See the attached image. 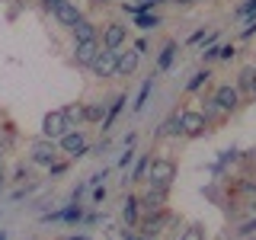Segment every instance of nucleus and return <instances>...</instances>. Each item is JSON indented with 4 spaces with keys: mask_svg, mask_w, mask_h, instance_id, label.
Masks as SVG:
<instances>
[{
    "mask_svg": "<svg viewBox=\"0 0 256 240\" xmlns=\"http://www.w3.org/2000/svg\"><path fill=\"white\" fill-rule=\"evenodd\" d=\"M180 4H192V0H180Z\"/></svg>",
    "mask_w": 256,
    "mask_h": 240,
    "instance_id": "37",
    "label": "nucleus"
},
{
    "mask_svg": "<svg viewBox=\"0 0 256 240\" xmlns=\"http://www.w3.org/2000/svg\"><path fill=\"white\" fill-rule=\"evenodd\" d=\"M138 214H141L138 196H128V198H125V205H122V218H125L128 228H132V224H138Z\"/></svg>",
    "mask_w": 256,
    "mask_h": 240,
    "instance_id": "18",
    "label": "nucleus"
},
{
    "mask_svg": "<svg viewBox=\"0 0 256 240\" xmlns=\"http://www.w3.org/2000/svg\"><path fill=\"white\" fill-rule=\"evenodd\" d=\"M208 77H212L208 70H198V74H196V77H192L189 84H186V90H189V93H196V90H198L202 84H208Z\"/></svg>",
    "mask_w": 256,
    "mask_h": 240,
    "instance_id": "26",
    "label": "nucleus"
},
{
    "mask_svg": "<svg viewBox=\"0 0 256 240\" xmlns=\"http://www.w3.org/2000/svg\"><path fill=\"white\" fill-rule=\"evenodd\" d=\"M58 4H61V0H42V6H45V10H54Z\"/></svg>",
    "mask_w": 256,
    "mask_h": 240,
    "instance_id": "33",
    "label": "nucleus"
},
{
    "mask_svg": "<svg viewBox=\"0 0 256 240\" xmlns=\"http://www.w3.org/2000/svg\"><path fill=\"white\" fill-rule=\"evenodd\" d=\"M253 77H256V68H244V70H240V74H237V90L240 93H246V96H250V86H253Z\"/></svg>",
    "mask_w": 256,
    "mask_h": 240,
    "instance_id": "20",
    "label": "nucleus"
},
{
    "mask_svg": "<svg viewBox=\"0 0 256 240\" xmlns=\"http://www.w3.org/2000/svg\"><path fill=\"white\" fill-rule=\"evenodd\" d=\"M166 198H170V189H166V186H150V182H148V192L138 196V205L150 214V212H160V208L166 205Z\"/></svg>",
    "mask_w": 256,
    "mask_h": 240,
    "instance_id": "8",
    "label": "nucleus"
},
{
    "mask_svg": "<svg viewBox=\"0 0 256 240\" xmlns=\"http://www.w3.org/2000/svg\"><path fill=\"white\" fill-rule=\"evenodd\" d=\"M170 221H173V214L160 208V212H154V218H144V221H141V234H144V237H157V234H164V228H166Z\"/></svg>",
    "mask_w": 256,
    "mask_h": 240,
    "instance_id": "12",
    "label": "nucleus"
},
{
    "mask_svg": "<svg viewBox=\"0 0 256 240\" xmlns=\"http://www.w3.org/2000/svg\"><path fill=\"white\" fill-rule=\"evenodd\" d=\"M61 112H64V118H68V128H80V125H84V102H68Z\"/></svg>",
    "mask_w": 256,
    "mask_h": 240,
    "instance_id": "16",
    "label": "nucleus"
},
{
    "mask_svg": "<svg viewBox=\"0 0 256 240\" xmlns=\"http://www.w3.org/2000/svg\"><path fill=\"white\" fill-rule=\"evenodd\" d=\"M122 102H125V96H116V100L106 106V118H102V132H109L112 128V122H116V116L122 112Z\"/></svg>",
    "mask_w": 256,
    "mask_h": 240,
    "instance_id": "19",
    "label": "nucleus"
},
{
    "mask_svg": "<svg viewBox=\"0 0 256 240\" xmlns=\"http://www.w3.org/2000/svg\"><path fill=\"white\" fill-rule=\"evenodd\" d=\"M176 116H180V134H186V138H202L212 128V122L202 116V109H180Z\"/></svg>",
    "mask_w": 256,
    "mask_h": 240,
    "instance_id": "3",
    "label": "nucleus"
},
{
    "mask_svg": "<svg viewBox=\"0 0 256 240\" xmlns=\"http://www.w3.org/2000/svg\"><path fill=\"white\" fill-rule=\"evenodd\" d=\"M58 148H61V154H68V157H84L86 150H90V138H86L84 128H70L68 134L58 138Z\"/></svg>",
    "mask_w": 256,
    "mask_h": 240,
    "instance_id": "4",
    "label": "nucleus"
},
{
    "mask_svg": "<svg viewBox=\"0 0 256 240\" xmlns=\"http://www.w3.org/2000/svg\"><path fill=\"white\" fill-rule=\"evenodd\" d=\"M148 164H150V154H144V157L138 160V166L132 170V180H128V182H138V180H144V176H148Z\"/></svg>",
    "mask_w": 256,
    "mask_h": 240,
    "instance_id": "24",
    "label": "nucleus"
},
{
    "mask_svg": "<svg viewBox=\"0 0 256 240\" xmlns=\"http://www.w3.org/2000/svg\"><path fill=\"white\" fill-rule=\"evenodd\" d=\"M144 180L150 182V186H173L176 180V160L173 157H154L150 154V164H148V176Z\"/></svg>",
    "mask_w": 256,
    "mask_h": 240,
    "instance_id": "1",
    "label": "nucleus"
},
{
    "mask_svg": "<svg viewBox=\"0 0 256 240\" xmlns=\"http://www.w3.org/2000/svg\"><path fill=\"white\" fill-rule=\"evenodd\" d=\"M234 54H237V48H234V45H218V58H221V61H230Z\"/></svg>",
    "mask_w": 256,
    "mask_h": 240,
    "instance_id": "29",
    "label": "nucleus"
},
{
    "mask_svg": "<svg viewBox=\"0 0 256 240\" xmlns=\"http://www.w3.org/2000/svg\"><path fill=\"white\" fill-rule=\"evenodd\" d=\"M80 205H70V208H64V212H54V214H48V218H54V221H80Z\"/></svg>",
    "mask_w": 256,
    "mask_h": 240,
    "instance_id": "23",
    "label": "nucleus"
},
{
    "mask_svg": "<svg viewBox=\"0 0 256 240\" xmlns=\"http://www.w3.org/2000/svg\"><path fill=\"white\" fill-rule=\"evenodd\" d=\"M52 13H54V20H58V26H68V29L74 26L77 20H84V13H80V6L74 4V0H61Z\"/></svg>",
    "mask_w": 256,
    "mask_h": 240,
    "instance_id": "11",
    "label": "nucleus"
},
{
    "mask_svg": "<svg viewBox=\"0 0 256 240\" xmlns=\"http://www.w3.org/2000/svg\"><path fill=\"white\" fill-rule=\"evenodd\" d=\"M134 22H138V29L148 32V29H157V26H160V16L144 10V13H134Z\"/></svg>",
    "mask_w": 256,
    "mask_h": 240,
    "instance_id": "21",
    "label": "nucleus"
},
{
    "mask_svg": "<svg viewBox=\"0 0 256 240\" xmlns=\"http://www.w3.org/2000/svg\"><path fill=\"white\" fill-rule=\"evenodd\" d=\"M68 240H90V237H68Z\"/></svg>",
    "mask_w": 256,
    "mask_h": 240,
    "instance_id": "36",
    "label": "nucleus"
},
{
    "mask_svg": "<svg viewBox=\"0 0 256 240\" xmlns=\"http://www.w3.org/2000/svg\"><path fill=\"white\" fill-rule=\"evenodd\" d=\"M132 157H134V154H132V148H128L125 154H122V160H118V166H128V164H132Z\"/></svg>",
    "mask_w": 256,
    "mask_h": 240,
    "instance_id": "32",
    "label": "nucleus"
},
{
    "mask_svg": "<svg viewBox=\"0 0 256 240\" xmlns=\"http://www.w3.org/2000/svg\"><path fill=\"white\" fill-rule=\"evenodd\" d=\"M106 102H84V125H102Z\"/></svg>",
    "mask_w": 256,
    "mask_h": 240,
    "instance_id": "15",
    "label": "nucleus"
},
{
    "mask_svg": "<svg viewBox=\"0 0 256 240\" xmlns=\"http://www.w3.org/2000/svg\"><path fill=\"white\" fill-rule=\"evenodd\" d=\"M138 64H141V52H138V48H128V52H122V48H118L116 77H132L134 70H138Z\"/></svg>",
    "mask_w": 256,
    "mask_h": 240,
    "instance_id": "10",
    "label": "nucleus"
},
{
    "mask_svg": "<svg viewBox=\"0 0 256 240\" xmlns=\"http://www.w3.org/2000/svg\"><path fill=\"white\" fill-rule=\"evenodd\" d=\"M176 52H180V45H176V42H164V48H160V54H157V70L170 68V64L176 61Z\"/></svg>",
    "mask_w": 256,
    "mask_h": 240,
    "instance_id": "17",
    "label": "nucleus"
},
{
    "mask_svg": "<svg viewBox=\"0 0 256 240\" xmlns=\"http://www.w3.org/2000/svg\"><path fill=\"white\" fill-rule=\"evenodd\" d=\"M253 32H256V16H246V26L240 29V38H250Z\"/></svg>",
    "mask_w": 256,
    "mask_h": 240,
    "instance_id": "30",
    "label": "nucleus"
},
{
    "mask_svg": "<svg viewBox=\"0 0 256 240\" xmlns=\"http://www.w3.org/2000/svg\"><path fill=\"white\" fill-rule=\"evenodd\" d=\"M96 52H100V38H93V42H74V61L80 68H90Z\"/></svg>",
    "mask_w": 256,
    "mask_h": 240,
    "instance_id": "13",
    "label": "nucleus"
},
{
    "mask_svg": "<svg viewBox=\"0 0 256 240\" xmlns=\"http://www.w3.org/2000/svg\"><path fill=\"white\" fill-rule=\"evenodd\" d=\"M0 180H4V170H0Z\"/></svg>",
    "mask_w": 256,
    "mask_h": 240,
    "instance_id": "38",
    "label": "nucleus"
},
{
    "mask_svg": "<svg viewBox=\"0 0 256 240\" xmlns=\"http://www.w3.org/2000/svg\"><path fill=\"white\" fill-rule=\"evenodd\" d=\"M214 102H218V109L228 116V112H237L240 109V90L237 86H230V84H221L218 90H214V96H212Z\"/></svg>",
    "mask_w": 256,
    "mask_h": 240,
    "instance_id": "9",
    "label": "nucleus"
},
{
    "mask_svg": "<svg viewBox=\"0 0 256 240\" xmlns=\"http://www.w3.org/2000/svg\"><path fill=\"white\" fill-rule=\"evenodd\" d=\"M202 116L208 118V122H214V118H221V116H224V112L218 109V102H214V100H205V106H202Z\"/></svg>",
    "mask_w": 256,
    "mask_h": 240,
    "instance_id": "25",
    "label": "nucleus"
},
{
    "mask_svg": "<svg viewBox=\"0 0 256 240\" xmlns=\"http://www.w3.org/2000/svg\"><path fill=\"white\" fill-rule=\"evenodd\" d=\"M150 86H154V77H148V80H144V84H141V90H138V100H134V112H141L144 106H148V96H150Z\"/></svg>",
    "mask_w": 256,
    "mask_h": 240,
    "instance_id": "22",
    "label": "nucleus"
},
{
    "mask_svg": "<svg viewBox=\"0 0 256 240\" xmlns=\"http://www.w3.org/2000/svg\"><path fill=\"white\" fill-rule=\"evenodd\" d=\"M154 4H157V0H138V4H134V13H144V10H150Z\"/></svg>",
    "mask_w": 256,
    "mask_h": 240,
    "instance_id": "31",
    "label": "nucleus"
},
{
    "mask_svg": "<svg viewBox=\"0 0 256 240\" xmlns=\"http://www.w3.org/2000/svg\"><path fill=\"white\" fill-rule=\"evenodd\" d=\"M61 157V148H58V141H52V138H36V141H29V160L36 166H52L54 160Z\"/></svg>",
    "mask_w": 256,
    "mask_h": 240,
    "instance_id": "2",
    "label": "nucleus"
},
{
    "mask_svg": "<svg viewBox=\"0 0 256 240\" xmlns=\"http://www.w3.org/2000/svg\"><path fill=\"white\" fill-rule=\"evenodd\" d=\"M237 16H256V0H246V4L237 6Z\"/></svg>",
    "mask_w": 256,
    "mask_h": 240,
    "instance_id": "28",
    "label": "nucleus"
},
{
    "mask_svg": "<svg viewBox=\"0 0 256 240\" xmlns=\"http://www.w3.org/2000/svg\"><path fill=\"white\" fill-rule=\"evenodd\" d=\"M180 240H205V234H202V228H198V224H192V228H186L180 234Z\"/></svg>",
    "mask_w": 256,
    "mask_h": 240,
    "instance_id": "27",
    "label": "nucleus"
},
{
    "mask_svg": "<svg viewBox=\"0 0 256 240\" xmlns=\"http://www.w3.org/2000/svg\"><path fill=\"white\" fill-rule=\"evenodd\" d=\"M0 170H4V144H0Z\"/></svg>",
    "mask_w": 256,
    "mask_h": 240,
    "instance_id": "35",
    "label": "nucleus"
},
{
    "mask_svg": "<svg viewBox=\"0 0 256 240\" xmlns=\"http://www.w3.org/2000/svg\"><path fill=\"white\" fill-rule=\"evenodd\" d=\"M70 128H68V118H64V112L61 109H52L48 116L42 118V138H52V141H58L61 134H68Z\"/></svg>",
    "mask_w": 256,
    "mask_h": 240,
    "instance_id": "7",
    "label": "nucleus"
},
{
    "mask_svg": "<svg viewBox=\"0 0 256 240\" xmlns=\"http://www.w3.org/2000/svg\"><path fill=\"white\" fill-rule=\"evenodd\" d=\"M70 32H74V42H93V38H100L96 22H90L86 16H84V20H77L74 26H70Z\"/></svg>",
    "mask_w": 256,
    "mask_h": 240,
    "instance_id": "14",
    "label": "nucleus"
},
{
    "mask_svg": "<svg viewBox=\"0 0 256 240\" xmlns=\"http://www.w3.org/2000/svg\"><path fill=\"white\" fill-rule=\"evenodd\" d=\"M125 42H128V26H125V22L112 20V22H106V26H102V38H100L102 48L118 52V48H125Z\"/></svg>",
    "mask_w": 256,
    "mask_h": 240,
    "instance_id": "6",
    "label": "nucleus"
},
{
    "mask_svg": "<svg viewBox=\"0 0 256 240\" xmlns=\"http://www.w3.org/2000/svg\"><path fill=\"white\" fill-rule=\"evenodd\" d=\"M250 96H253V100H256V77H253V86H250Z\"/></svg>",
    "mask_w": 256,
    "mask_h": 240,
    "instance_id": "34",
    "label": "nucleus"
},
{
    "mask_svg": "<svg viewBox=\"0 0 256 240\" xmlns=\"http://www.w3.org/2000/svg\"><path fill=\"white\" fill-rule=\"evenodd\" d=\"M116 58H118V52H112V48H102V45H100L96 58L90 61L93 77H100V80H112V77H116Z\"/></svg>",
    "mask_w": 256,
    "mask_h": 240,
    "instance_id": "5",
    "label": "nucleus"
},
{
    "mask_svg": "<svg viewBox=\"0 0 256 240\" xmlns=\"http://www.w3.org/2000/svg\"><path fill=\"white\" fill-rule=\"evenodd\" d=\"M0 240H6V237H4V234H0Z\"/></svg>",
    "mask_w": 256,
    "mask_h": 240,
    "instance_id": "39",
    "label": "nucleus"
}]
</instances>
